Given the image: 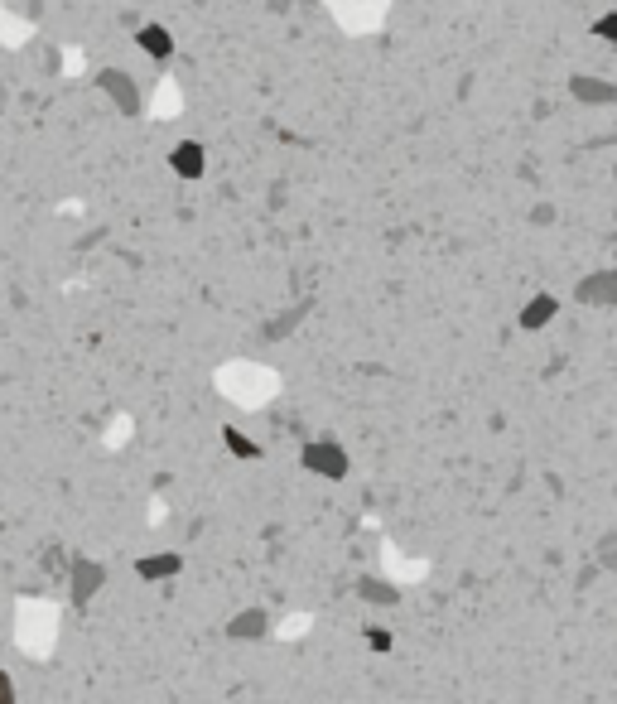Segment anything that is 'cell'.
<instances>
[{
  "mask_svg": "<svg viewBox=\"0 0 617 704\" xmlns=\"http://www.w3.org/2000/svg\"><path fill=\"white\" fill-rule=\"evenodd\" d=\"M299 463L314 473V478H328V483H338V478H348V449L338 444V439H309L304 449H299Z\"/></svg>",
  "mask_w": 617,
  "mask_h": 704,
  "instance_id": "1",
  "label": "cell"
},
{
  "mask_svg": "<svg viewBox=\"0 0 617 704\" xmlns=\"http://www.w3.org/2000/svg\"><path fill=\"white\" fill-rule=\"evenodd\" d=\"M97 87H102V97H107L121 116H140V111H145V97H140V87H135V78L126 68H102V73H97Z\"/></svg>",
  "mask_w": 617,
  "mask_h": 704,
  "instance_id": "2",
  "label": "cell"
},
{
  "mask_svg": "<svg viewBox=\"0 0 617 704\" xmlns=\"http://www.w3.org/2000/svg\"><path fill=\"white\" fill-rule=\"evenodd\" d=\"M68 589H73V603H78V608H87L92 598L107 589V565H102V560H92V555H73Z\"/></svg>",
  "mask_w": 617,
  "mask_h": 704,
  "instance_id": "3",
  "label": "cell"
},
{
  "mask_svg": "<svg viewBox=\"0 0 617 704\" xmlns=\"http://www.w3.org/2000/svg\"><path fill=\"white\" fill-rule=\"evenodd\" d=\"M222 386H237V406H261L270 391H275V377L266 372H256V367H232V372H222Z\"/></svg>",
  "mask_w": 617,
  "mask_h": 704,
  "instance_id": "4",
  "label": "cell"
},
{
  "mask_svg": "<svg viewBox=\"0 0 617 704\" xmlns=\"http://www.w3.org/2000/svg\"><path fill=\"white\" fill-rule=\"evenodd\" d=\"M164 164H169L174 179H203V174H208V150H203L198 140H179V145L164 155Z\"/></svg>",
  "mask_w": 617,
  "mask_h": 704,
  "instance_id": "5",
  "label": "cell"
},
{
  "mask_svg": "<svg viewBox=\"0 0 617 704\" xmlns=\"http://www.w3.org/2000/svg\"><path fill=\"white\" fill-rule=\"evenodd\" d=\"M579 304H598V309H617V266L613 271H593L574 285Z\"/></svg>",
  "mask_w": 617,
  "mask_h": 704,
  "instance_id": "6",
  "label": "cell"
},
{
  "mask_svg": "<svg viewBox=\"0 0 617 704\" xmlns=\"http://www.w3.org/2000/svg\"><path fill=\"white\" fill-rule=\"evenodd\" d=\"M569 97L584 102V107H613L617 102V82L598 78V73H574L569 78Z\"/></svg>",
  "mask_w": 617,
  "mask_h": 704,
  "instance_id": "7",
  "label": "cell"
},
{
  "mask_svg": "<svg viewBox=\"0 0 617 704\" xmlns=\"http://www.w3.org/2000/svg\"><path fill=\"white\" fill-rule=\"evenodd\" d=\"M179 574H184V555H179V550H155V555H140V560H135V579H145V584L179 579Z\"/></svg>",
  "mask_w": 617,
  "mask_h": 704,
  "instance_id": "8",
  "label": "cell"
},
{
  "mask_svg": "<svg viewBox=\"0 0 617 704\" xmlns=\"http://www.w3.org/2000/svg\"><path fill=\"white\" fill-rule=\"evenodd\" d=\"M555 314H560V299L550 295V290H540V295H531L526 304H521V314H516V324L526 328V333H540V328L555 324Z\"/></svg>",
  "mask_w": 617,
  "mask_h": 704,
  "instance_id": "9",
  "label": "cell"
},
{
  "mask_svg": "<svg viewBox=\"0 0 617 704\" xmlns=\"http://www.w3.org/2000/svg\"><path fill=\"white\" fill-rule=\"evenodd\" d=\"M227 637H232V642H261V637H270V613L266 608H242V613H232V618H227Z\"/></svg>",
  "mask_w": 617,
  "mask_h": 704,
  "instance_id": "10",
  "label": "cell"
},
{
  "mask_svg": "<svg viewBox=\"0 0 617 704\" xmlns=\"http://www.w3.org/2000/svg\"><path fill=\"white\" fill-rule=\"evenodd\" d=\"M135 49L145 58H155V63H169V58H174V34H169V25H155V20H150V25L135 29Z\"/></svg>",
  "mask_w": 617,
  "mask_h": 704,
  "instance_id": "11",
  "label": "cell"
},
{
  "mask_svg": "<svg viewBox=\"0 0 617 704\" xmlns=\"http://www.w3.org/2000/svg\"><path fill=\"white\" fill-rule=\"evenodd\" d=\"M222 444H227V454H232V459H246V463L266 459V449H261V444H256L246 430H232V425L222 430Z\"/></svg>",
  "mask_w": 617,
  "mask_h": 704,
  "instance_id": "12",
  "label": "cell"
},
{
  "mask_svg": "<svg viewBox=\"0 0 617 704\" xmlns=\"http://www.w3.org/2000/svg\"><path fill=\"white\" fill-rule=\"evenodd\" d=\"M357 594L367 598V603H376V608H396V603H401V589H396V584H386V579H362V584H357Z\"/></svg>",
  "mask_w": 617,
  "mask_h": 704,
  "instance_id": "13",
  "label": "cell"
},
{
  "mask_svg": "<svg viewBox=\"0 0 617 704\" xmlns=\"http://www.w3.org/2000/svg\"><path fill=\"white\" fill-rule=\"evenodd\" d=\"M593 39H608V44H617V10H608V15H598L589 25Z\"/></svg>",
  "mask_w": 617,
  "mask_h": 704,
  "instance_id": "14",
  "label": "cell"
},
{
  "mask_svg": "<svg viewBox=\"0 0 617 704\" xmlns=\"http://www.w3.org/2000/svg\"><path fill=\"white\" fill-rule=\"evenodd\" d=\"M362 642H367V651H391V647H396L391 627H367V632H362Z\"/></svg>",
  "mask_w": 617,
  "mask_h": 704,
  "instance_id": "15",
  "label": "cell"
},
{
  "mask_svg": "<svg viewBox=\"0 0 617 704\" xmlns=\"http://www.w3.org/2000/svg\"><path fill=\"white\" fill-rule=\"evenodd\" d=\"M598 569H608V574H617V536L608 531L603 541H598Z\"/></svg>",
  "mask_w": 617,
  "mask_h": 704,
  "instance_id": "16",
  "label": "cell"
},
{
  "mask_svg": "<svg viewBox=\"0 0 617 704\" xmlns=\"http://www.w3.org/2000/svg\"><path fill=\"white\" fill-rule=\"evenodd\" d=\"M15 695H20V690H15L10 671H0V704H15Z\"/></svg>",
  "mask_w": 617,
  "mask_h": 704,
  "instance_id": "17",
  "label": "cell"
}]
</instances>
